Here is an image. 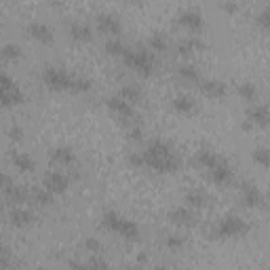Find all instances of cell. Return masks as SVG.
Returning <instances> with one entry per match:
<instances>
[{
    "label": "cell",
    "mask_w": 270,
    "mask_h": 270,
    "mask_svg": "<svg viewBox=\"0 0 270 270\" xmlns=\"http://www.w3.org/2000/svg\"><path fill=\"white\" fill-rule=\"evenodd\" d=\"M95 19H97V27L104 34H112V36L121 34V21L116 15H112V13H99Z\"/></svg>",
    "instance_id": "cell-9"
},
{
    "label": "cell",
    "mask_w": 270,
    "mask_h": 270,
    "mask_svg": "<svg viewBox=\"0 0 270 270\" xmlns=\"http://www.w3.org/2000/svg\"><path fill=\"white\" fill-rule=\"evenodd\" d=\"M141 156H144V167L154 169V171H159V173H171V171H177L179 169V159L175 154H171V156H148V154L141 152Z\"/></svg>",
    "instance_id": "cell-5"
},
{
    "label": "cell",
    "mask_w": 270,
    "mask_h": 270,
    "mask_svg": "<svg viewBox=\"0 0 270 270\" xmlns=\"http://www.w3.org/2000/svg\"><path fill=\"white\" fill-rule=\"evenodd\" d=\"M11 184H13V182H11V177H7V175H5L3 171H0V188L5 190L7 186H11Z\"/></svg>",
    "instance_id": "cell-44"
},
{
    "label": "cell",
    "mask_w": 270,
    "mask_h": 270,
    "mask_svg": "<svg viewBox=\"0 0 270 270\" xmlns=\"http://www.w3.org/2000/svg\"><path fill=\"white\" fill-rule=\"evenodd\" d=\"M53 196H55V194H51V192L45 190V188L34 190V201H36L38 205H51V203H53Z\"/></svg>",
    "instance_id": "cell-35"
},
{
    "label": "cell",
    "mask_w": 270,
    "mask_h": 270,
    "mask_svg": "<svg viewBox=\"0 0 270 270\" xmlns=\"http://www.w3.org/2000/svg\"><path fill=\"white\" fill-rule=\"evenodd\" d=\"M241 198H243V203L247 207H264V194L251 182H245L243 186H241Z\"/></svg>",
    "instance_id": "cell-7"
},
{
    "label": "cell",
    "mask_w": 270,
    "mask_h": 270,
    "mask_svg": "<svg viewBox=\"0 0 270 270\" xmlns=\"http://www.w3.org/2000/svg\"><path fill=\"white\" fill-rule=\"evenodd\" d=\"M68 186H70V179L59 171H49L42 177V188L49 190L51 194H62L68 190Z\"/></svg>",
    "instance_id": "cell-6"
},
{
    "label": "cell",
    "mask_w": 270,
    "mask_h": 270,
    "mask_svg": "<svg viewBox=\"0 0 270 270\" xmlns=\"http://www.w3.org/2000/svg\"><path fill=\"white\" fill-rule=\"evenodd\" d=\"M201 91L207 97H224L226 95V84L218 78H203L201 80Z\"/></svg>",
    "instance_id": "cell-14"
},
{
    "label": "cell",
    "mask_w": 270,
    "mask_h": 270,
    "mask_svg": "<svg viewBox=\"0 0 270 270\" xmlns=\"http://www.w3.org/2000/svg\"><path fill=\"white\" fill-rule=\"evenodd\" d=\"M165 245H167L169 249H182V247H184V238H182L179 234H169V236L165 238Z\"/></svg>",
    "instance_id": "cell-36"
},
{
    "label": "cell",
    "mask_w": 270,
    "mask_h": 270,
    "mask_svg": "<svg viewBox=\"0 0 270 270\" xmlns=\"http://www.w3.org/2000/svg\"><path fill=\"white\" fill-rule=\"evenodd\" d=\"M51 159L55 161V163H59V165H74V161H76V154H74V150L72 148H68V146H59V148H55L53 150V154H51Z\"/></svg>",
    "instance_id": "cell-18"
},
{
    "label": "cell",
    "mask_w": 270,
    "mask_h": 270,
    "mask_svg": "<svg viewBox=\"0 0 270 270\" xmlns=\"http://www.w3.org/2000/svg\"><path fill=\"white\" fill-rule=\"evenodd\" d=\"M238 95L243 99H247V102H255V97H258V87H255L253 82L245 80V82L238 84Z\"/></svg>",
    "instance_id": "cell-30"
},
{
    "label": "cell",
    "mask_w": 270,
    "mask_h": 270,
    "mask_svg": "<svg viewBox=\"0 0 270 270\" xmlns=\"http://www.w3.org/2000/svg\"><path fill=\"white\" fill-rule=\"evenodd\" d=\"M9 137L11 139H21L23 137V129H21V127H17V125H13L11 129H9Z\"/></svg>",
    "instance_id": "cell-41"
},
{
    "label": "cell",
    "mask_w": 270,
    "mask_h": 270,
    "mask_svg": "<svg viewBox=\"0 0 270 270\" xmlns=\"http://www.w3.org/2000/svg\"><path fill=\"white\" fill-rule=\"evenodd\" d=\"M9 264H11V253L5 245H0V270L9 268Z\"/></svg>",
    "instance_id": "cell-39"
},
{
    "label": "cell",
    "mask_w": 270,
    "mask_h": 270,
    "mask_svg": "<svg viewBox=\"0 0 270 270\" xmlns=\"http://www.w3.org/2000/svg\"><path fill=\"white\" fill-rule=\"evenodd\" d=\"M144 154H148V156H171L175 152L171 150V146H169L165 139H152Z\"/></svg>",
    "instance_id": "cell-21"
},
{
    "label": "cell",
    "mask_w": 270,
    "mask_h": 270,
    "mask_svg": "<svg viewBox=\"0 0 270 270\" xmlns=\"http://www.w3.org/2000/svg\"><path fill=\"white\" fill-rule=\"evenodd\" d=\"M131 270H144V268H131Z\"/></svg>",
    "instance_id": "cell-46"
},
{
    "label": "cell",
    "mask_w": 270,
    "mask_h": 270,
    "mask_svg": "<svg viewBox=\"0 0 270 270\" xmlns=\"http://www.w3.org/2000/svg\"><path fill=\"white\" fill-rule=\"evenodd\" d=\"M0 57L3 59H19L21 57V47L15 45V42H9V45H5L3 49H0Z\"/></svg>",
    "instance_id": "cell-31"
},
{
    "label": "cell",
    "mask_w": 270,
    "mask_h": 270,
    "mask_svg": "<svg viewBox=\"0 0 270 270\" xmlns=\"http://www.w3.org/2000/svg\"><path fill=\"white\" fill-rule=\"evenodd\" d=\"M211 179L216 182V184H220V186H226V184H232L234 173H232L230 165L226 163V161H222L218 167H213V169H211Z\"/></svg>",
    "instance_id": "cell-12"
},
{
    "label": "cell",
    "mask_w": 270,
    "mask_h": 270,
    "mask_svg": "<svg viewBox=\"0 0 270 270\" xmlns=\"http://www.w3.org/2000/svg\"><path fill=\"white\" fill-rule=\"evenodd\" d=\"M5 196L9 198L11 203H23L25 198H27L25 190H23L21 186H15V184H11V186H7V188H5Z\"/></svg>",
    "instance_id": "cell-29"
},
{
    "label": "cell",
    "mask_w": 270,
    "mask_h": 270,
    "mask_svg": "<svg viewBox=\"0 0 270 270\" xmlns=\"http://www.w3.org/2000/svg\"><path fill=\"white\" fill-rule=\"evenodd\" d=\"M184 201H186L188 209H201L207 205V196L201 190H190V192H186V196H184Z\"/></svg>",
    "instance_id": "cell-23"
},
{
    "label": "cell",
    "mask_w": 270,
    "mask_h": 270,
    "mask_svg": "<svg viewBox=\"0 0 270 270\" xmlns=\"http://www.w3.org/2000/svg\"><path fill=\"white\" fill-rule=\"evenodd\" d=\"M129 163L135 165V167H144V156H141V152L139 154H131L129 156Z\"/></svg>",
    "instance_id": "cell-42"
},
{
    "label": "cell",
    "mask_w": 270,
    "mask_h": 270,
    "mask_svg": "<svg viewBox=\"0 0 270 270\" xmlns=\"http://www.w3.org/2000/svg\"><path fill=\"white\" fill-rule=\"evenodd\" d=\"M148 47L152 51H156V53H165L167 51V38L163 34H152L148 38Z\"/></svg>",
    "instance_id": "cell-32"
},
{
    "label": "cell",
    "mask_w": 270,
    "mask_h": 270,
    "mask_svg": "<svg viewBox=\"0 0 270 270\" xmlns=\"http://www.w3.org/2000/svg\"><path fill=\"white\" fill-rule=\"evenodd\" d=\"M169 220L177 226H192L194 224V213L186 207V205H179V207H173L169 211Z\"/></svg>",
    "instance_id": "cell-13"
},
{
    "label": "cell",
    "mask_w": 270,
    "mask_h": 270,
    "mask_svg": "<svg viewBox=\"0 0 270 270\" xmlns=\"http://www.w3.org/2000/svg\"><path fill=\"white\" fill-rule=\"evenodd\" d=\"M125 45H123V40H118V38H110L108 42H106V51L110 53V55H114V57H123V53H125Z\"/></svg>",
    "instance_id": "cell-33"
},
{
    "label": "cell",
    "mask_w": 270,
    "mask_h": 270,
    "mask_svg": "<svg viewBox=\"0 0 270 270\" xmlns=\"http://www.w3.org/2000/svg\"><path fill=\"white\" fill-rule=\"evenodd\" d=\"M0 89H3L5 93H9V95H13V97H17V99H23V93L19 89L17 80L7 72H0Z\"/></svg>",
    "instance_id": "cell-16"
},
{
    "label": "cell",
    "mask_w": 270,
    "mask_h": 270,
    "mask_svg": "<svg viewBox=\"0 0 270 270\" xmlns=\"http://www.w3.org/2000/svg\"><path fill=\"white\" fill-rule=\"evenodd\" d=\"M106 104H108V108H110L112 112H114V114H116L118 118H125V121H131V118H133V106H131V104H127L123 97L112 95V97L106 99Z\"/></svg>",
    "instance_id": "cell-8"
},
{
    "label": "cell",
    "mask_w": 270,
    "mask_h": 270,
    "mask_svg": "<svg viewBox=\"0 0 270 270\" xmlns=\"http://www.w3.org/2000/svg\"><path fill=\"white\" fill-rule=\"evenodd\" d=\"M194 106H196V102H194L190 95H177L173 99V108L177 112H182V114H190V112L194 110Z\"/></svg>",
    "instance_id": "cell-27"
},
{
    "label": "cell",
    "mask_w": 270,
    "mask_h": 270,
    "mask_svg": "<svg viewBox=\"0 0 270 270\" xmlns=\"http://www.w3.org/2000/svg\"><path fill=\"white\" fill-rule=\"evenodd\" d=\"M177 76L186 82H201V74L192 64H182L177 66Z\"/></svg>",
    "instance_id": "cell-24"
},
{
    "label": "cell",
    "mask_w": 270,
    "mask_h": 270,
    "mask_svg": "<svg viewBox=\"0 0 270 270\" xmlns=\"http://www.w3.org/2000/svg\"><path fill=\"white\" fill-rule=\"evenodd\" d=\"M194 159H196V163H198V165L205 167V169H209V171H211L213 167H218V165L224 161L222 156H218L216 152H211V150H198Z\"/></svg>",
    "instance_id": "cell-17"
},
{
    "label": "cell",
    "mask_w": 270,
    "mask_h": 270,
    "mask_svg": "<svg viewBox=\"0 0 270 270\" xmlns=\"http://www.w3.org/2000/svg\"><path fill=\"white\" fill-rule=\"evenodd\" d=\"M11 161H13V165L19 169V171H32V169H34V161L27 154H23V152H13Z\"/></svg>",
    "instance_id": "cell-26"
},
{
    "label": "cell",
    "mask_w": 270,
    "mask_h": 270,
    "mask_svg": "<svg viewBox=\"0 0 270 270\" xmlns=\"http://www.w3.org/2000/svg\"><path fill=\"white\" fill-rule=\"evenodd\" d=\"M123 62L127 68L135 70V72H139L141 76H150L152 70H154V57L146 49H129L127 47L123 53Z\"/></svg>",
    "instance_id": "cell-2"
},
{
    "label": "cell",
    "mask_w": 270,
    "mask_h": 270,
    "mask_svg": "<svg viewBox=\"0 0 270 270\" xmlns=\"http://www.w3.org/2000/svg\"><path fill=\"white\" fill-rule=\"evenodd\" d=\"M203 47H205V42H203L201 38L188 36V38H182V40L177 42V53H179V55H190V53H194V51H198V49H203Z\"/></svg>",
    "instance_id": "cell-19"
},
{
    "label": "cell",
    "mask_w": 270,
    "mask_h": 270,
    "mask_svg": "<svg viewBox=\"0 0 270 270\" xmlns=\"http://www.w3.org/2000/svg\"><path fill=\"white\" fill-rule=\"evenodd\" d=\"M129 137H131V139H141V127H139V125H133V127H131Z\"/></svg>",
    "instance_id": "cell-43"
},
{
    "label": "cell",
    "mask_w": 270,
    "mask_h": 270,
    "mask_svg": "<svg viewBox=\"0 0 270 270\" xmlns=\"http://www.w3.org/2000/svg\"><path fill=\"white\" fill-rule=\"evenodd\" d=\"M72 78L74 74H68L66 70L57 66H47L42 70V80H45L49 89H55V91H72Z\"/></svg>",
    "instance_id": "cell-4"
},
{
    "label": "cell",
    "mask_w": 270,
    "mask_h": 270,
    "mask_svg": "<svg viewBox=\"0 0 270 270\" xmlns=\"http://www.w3.org/2000/svg\"><path fill=\"white\" fill-rule=\"evenodd\" d=\"M70 268H72V270H110V266H108L104 260H99V258H93V260L87 262V264L70 262Z\"/></svg>",
    "instance_id": "cell-28"
},
{
    "label": "cell",
    "mask_w": 270,
    "mask_h": 270,
    "mask_svg": "<svg viewBox=\"0 0 270 270\" xmlns=\"http://www.w3.org/2000/svg\"><path fill=\"white\" fill-rule=\"evenodd\" d=\"M118 97H123L127 104L133 106L141 99V91H139V87H135V84H125V87L118 91Z\"/></svg>",
    "instance_id": "cell-25"
},
{
    "label": "cell",
    "mask_w": 270,
    "mask_h": 270,
    "mask_svg": "<svg viewBox=\"0 0 270 270\" xmlns=\"http://www.w3.org/2000/svg\"><path fill=\"white\" fill-rule=\"evenodd\" d=\"M247 125H260V127H266L268 125V106L266 104H255L253 108L247 110Z\"/></svg>",
    "instance_id": "cell-11"
},
{
    "label": "cell",
    "mask_w": 270,
    "mask_h": 270,
    "mask_svg": "<svg viewBox=\"0 0 270 270\" xmlns=\"http://www.w3.org/2000/svg\"><path fill=\"white\" fill-rule=\"evenodd\" d=\"M247 232H249V224L238 216H226L213 228V236L216 238H234V236H243Z\"/></svg>",
    "instance_id": "cell-3"
},
{
    "label": "cell",
    "mask_w": 270,
    "mask_h": 270,
    "mask_svg": "<svg viewBox=\"0 0 270 270\" xmlns=\"http://www.w3.org/2000/svg\"><path fill=\"white\" fill-rule=\"evenodd\" d=\"M102 224L106 226L108 230L116 232V234H121L125 238H129V241H137L139 238V226L133 220L121 216V213H116V211H106L104 218H102Z\"/></svg>",
    "instance_id": "cell-1"
},
{
    "label": "cell",
    "mask_w": 270,
    "mask_h": 270,
    "mask_svg": "<svg viewBox=\"0 0 270 270\" xmlns=\"http://www.w3.org/2000/svg\"><path fill=\"white\" fill-rule=\"evenodd\" d=\"M255 19H258V23L264 27V30H268V27H270V7H264L258 13V17H255Z\"/></svg>",
    "instance_id": "cell-38"
},
{
    "label": "cell",
    "mask_w": 270,
    "mask_h": 270,
    "mask_svg": "<svg viewBox=\"0 0 270 270\" xmlns=\"http://www.w3.org/2000/svg\"><path fill=\"white\" fill-rule=\"evenodd\" d=\"M152 270H169V268H165V266H154Z\"/></svg>",
    "instance_id": "cell-45"
},
{
    "label": "cell",
    "mask_w": 270,
    "mask_h": 270,
    "mask_svg": "<svg viewBox=\"0 0 270 270\" xmlns=\"http://www.w3.org/2000/svg\"><path fill=\"white\" fill-rule=\"evenodd\" d=\"M84 247H87L91 253H99V251H102V243H99L97 238H93V236L84 238Z\"/></svg>",
    "instance_id": "cell-40"
},
{
    "label": "cell",
    "mask_w": 270,
    "mask_h": 270,
    "mask_svg": "<svg viewBox=\"0 0 270 270\" xmlns=\"http://www.w3.org/2000/svg\"><path fill=\"white\" fill-rule=\"evenodd\" d=\"M253 161L258 163L260 167H268L270 165V152H268V148H255L253 150Z\"/></svg>",
    "instance_id": "cell-34"
},
{
    "label": "cell",
    "mask_w": 270,
    "mask_h": 270,
    "mask_svg": "<svg viewBox=\"0 0 270 270\" xmlns=\"http://www.w3.org/2000/svg\"><path fill=\"white\" fill-rule=\"evenodd\" d=\"M260 270H268V268H260Z\"/></svg>",
    "instance_id": "cell-47"
},
{
    "label": "cell",
    "mask_w": 270,
    "mask_h": 270,
    "mask_svg": "<svg viewBox=\"0 0 270 270\" xmlns=\"http://www.w3.org/2000/svg\"><path fill=\"white\" fill-rule=\"evenodd\" d=\"M9 220H11L13 226H27V224H32V222H34V213H32L30 209L17 207V209H13V211H11Z\"/></svg>",
    "instance_id": "cell-20"
},
{
    "label": "cell",
    "mask_w": 270,
    "mask_h": 270,
    "mask_svg": "<svg viewBox=\"0 0 270 270\" xmlns=\"http://www.w3.org/2000/svg\"><path fill=\"white\" fill-rule=\"evenodd\" d=\"M40 270H47V268H40Z\"/></svg>",
    "instance_id": "cell-48"
},
{
    "label": "cell",
    "mask_w": 270,
    "mask_h": 270,
    "mask_svg": "<svg viewBox=\"0 0 270 270\" xmlns=\"http://www.w3.org/2000/svg\"><path fill=\"white\" fill-rule=\"evenodd\" d=\"M27 32L40 42H53V30L42 21H32L30 25H27Z\"/></svg>",
    "instance_id": "cell-15"
},
{
    "label": "cell",
    "mask_w": 270,
    "mask_h": 270,
    "mask_svg": "<svg viewBox=\"0 0 270 270\" xmlns=\"http://www.w3.org/2000/svg\"><path fill=\"white\" fill-rule=\"evenodd\" d=\"M179 23L184 25V27H188V30H192V32H198L201 27L205 25V21H203V15L198 13L196 9H186V11H182L179 13Z\"/></svg>",
    "instance_id": "cell-10"
},
{
    "label": "cell",
    "mask_w": 270,
    "mask_h": 270,
    "mask_svg": "<svg viewBox=\"0 0 270 270\" xmlns=\"http://www.w3.org/2000/svg\"><path fill=\"white\" fill-rule=\"evenodd\" d=\"M23 99H17V97H13L9 93H5L3 89H0V106L7 108V106H15V104H21Z\"/></svg>",
    "instance_id": "cell-37"
},
{
    "label": "cell",
    "mask_w": 270,
    "mask_h": 270,
    "mask_svg": "<svg viewBox=\"0 0 270 270\" xmlns=\"http://www.w3.org/2000/svg\"><path fill=\"white\" fill-rule=\"evenodd\" d=\"M70 34H72V38H76V40H91L93 30H91V25L84 23V21H72L70 23Z\"/></svg>",
    "instance_id": "cell-22"
}]
</instances>
